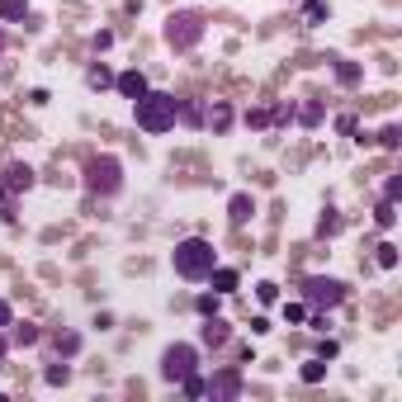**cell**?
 <instances>
[{
    "mask_svg": "<svg viewBox=\"0 0 402 402\" xmlns=\"http://www.w3.org/2000/svg\"><path fill=\"white\" fill-rule=\"evenodd\" d=\"M133 114H137V128L142 133H171L175 123H180V100L175 95H166V90H147L142 100H133Z\"/></svg>",
    "mask_w": 402,
    "mask_h": 402,
    "instance_id": "obj_1",
    "label": "cell"
},
{
    "mask_svg": "<svg viewBox=\"0 0 402 402\" xmlns=\"http://www.w3.org/2000/svg\"><path fill=\"white\" fill-rule=\"evenodd\" d=\"M171 265L180 279H209V270L218 265V251L209 237H185L175 241V251H171Z\"/></svg>",
    "mask_w": 402,
    "mask_h": 402,
    "instance_id": "obj_2",
    "label": "cell"
},
{
    "mask_svg": "<svg viewBox=\"0 0 402 402\" xmlns=\"http://www.w3.org/2000/svg\"><path fill=\"white\" fill-rule=\"evenodd\" d=\"M85 189L95 194V199H114L119 189H123V161L119 157H90L85 161Z\"/></svg>",
    "mask_w": 402,
    "mask_h": 402,
    "instance_id": "obj_3",
    "label": "cell"
},
{
    "mask_svg": "<svg viewBox=\"0 0 402 402\" xmlns=\"http://www.w3.org/2000/svg\"><path fill=\"white\" fill-rule=\"evenodd\" d=\"M166 43H171L175 53H194V48L204 43V15H194V10H171V15H166Z\"/></svg>",
    "mask_w": 402,
    "mask_h": 402,
    "instance_id": "obj_4",
    "label": "cell"
},
{
    "mask_svg": "<svg viewBox=\"0 0 402 402\" xmlns=\"http://www.w3.org/2000/svg\"><path fill=\"white\" fill-rule=\"evenodd\" d=\"M350 298V289L341 284V279H331V274H313V279H303V303L313 308V313H331V308H341Z\"/></svg>",
    "mask_w": 402,
    "mask_h": 402,
    "instance_id": "obj_5",
    "label": "cell"
},
{
    "mask_svg": "<svg viewBox=\"0 0 402 402\" xmlns=\"http://www.w3.org/2000/svg\"><path fill=\"white\" fill-rule=\"evenodd\" d=\"M194 369H199V350H194V346L175 341V346L161 350V378H166V383H180V378L194 374Z\"/></svg>",
    "mask_w": 402,
    "mask_h": 402,
    "instance_id": "obj_6",
    "label": "cell"
},
{
    "mask_svg": "<svg viewBox=\"0 0 402 402\" xmlns=\"http://www.w3.org/2000/svg\"><path fill=\"white\" fill-rule=\"evenodd\" d=\"M204 398H213V402L241 398V374H237V369H222V374H213V378H209V388H204Z\"/></svg>",
    "mask_w": 402,
    "mask_h": 402,
    "instance_id": "obj_7",
    "label": "cell"
},
{
    "mask_svg": "<svg viewBox=\"0 0 402 402\" xmlns=\"http://www.w3.org/2000/svg\"><path fill=\"white\" fill-rule=\"evenodd\" d=\"M199 341H204L209 350H222L227 341H232V326H227V322L213 313V317H204V326H199Z\"/></svg>",
    "mask_w": 402,
    "mask_h": 402,
    "instance_id": "obj_8",
    "label": "cell"
},
{
    "mask_svg": "<svg viewBox=\"0 0 402 402\" xmlns=\"http://www.w3.org/2000/svg\"><path fill=\"white\" fill-rule=\"evenodd\" d=\"M33 180H38V175H33V166L15 161V166H5V180H0V185L10 189V194H24V189H33Z\"/></svg>",
    "mask_w": 402,
    "mask_h": 402,
    "instance_id": "obj_9",
    "label": "cell"
},
{
    "mask_svg": "<svg viewBox=\"0 0 402 402\" xmlns=\"http://www.w3.org/2000/svg\"><path fill=\"white\" fill-rule=\"evenodd\" d=\"M5 336H10V346H15V350H28V346H38V341H43V331H38L33 322H10V326H5Z\"/></svg>",
    "mask_w": 402,
    "mask_h": 402,
    "instance_id": "obj_10",
    "label": "cell"
},
{
    "mask_svg": "<svg viewBox=\"0 0 402 402\" xmlns=\"http://www.w3.org/2000/svg\"><path fill=\"white\" fill-rule=\"evenodd\" d=\"M114 85H119V95H123V100H142V95L152 90L142 71H123V76H114Z\"/></svg>",
    "mask_w": 402,
    "mask_h": 402,
    "instance_id": "obj_11",
    "label": "cell"
},
{
    "mask_svg": "<svg viewBox=\"0 0 402 402\" xmlns=\"http://www.w3.org/2000/svg\"><path fill=\"white\" fill-rule=\"evenodd\" d=\"M209 284H213V294H232V289L241 284V274L232 265H213L209 270Z\"/></svg>",
    "mask_w": 402,
    "mask_h": 402,
    "instance_id": "obj_12",
    "label": "cell"
},
{
    "mask_svg": "<svg viewBox=\"0 0 402 402\" xmlns=\"http://www.w3.org/2000/svg\"><path fill=\"white\" fill-rule=\"evenodd\" d=\"M53 350H57V360H76L80 355V331H57Z\"/></svg>",
    "mask_w": 402,
    "mask_h": 402,
    "instance_id": "obj_13",
    "label": "cell"
},
{
    "mask_svg": "<svg viewBox=\"0 0 402 402\" xmlns=\"http://www.w3.org/2000/svg\"><path fill=\"white\" fill-rule=\"evenodd\" d=\"M204 123H209L213 133H227V128H232V109L227 105H209L204 109Z\"/></svg>",
    "mask_w": 402,
    "mask_h": 402,
    "instance_id": "obj_14",
    "label": "cell"
},
{
    "mask_svg": "<svg viewBox=\"0 0 402 402\" xmlns=\"http://www.w3.org/2000/svg\"><path fill=\"white\" fill-rule=\"evenodd\" d=\"M256 213V204H251V194H232V199H227V218H232V222H246V218Z\"/></svg>",
    "mask_w": 402,
    "mask_h": 402,
    "instance_id": "obj_15",
    "label": "cell"
},
{
    "mask_svg": "<svg viewBox=\"0 0 402 402\" xmlns=\"http://www.w3.org/2000/svg\"><path fill=\"white\" fill-rule=\"evenodd\" d=\"M0 19H5V24H24L28 19V0H0Z\"/></svg>",
    "mask_w": 402,
    "mask_h": 402,
    "instance_id": "obj_16",
    "label": "cell"
},
{
    "mask_svg": "<svg viewBox=\"0 0 402 402\" xmlns=\"http://www.w3.org/2000/svg\"><path fill=\"white\" fill-rule=\"evenodd\" d=\"M85 85H90V90H109V85H114V71H109L105 62H95V67L85 71Z\"/></svg>",
    "mask_w": 402,
    "mask_h": 402,
    "instance_id": "obj_17",
    "label": "cell"
},
{
    "mask_svg": "<svg viewBox=\"0 0 402 402\" xmlns=\"http://www.w3.org/2000/svg\"><path fill=\"white\" fill-rule=\"evenodd\" d=\"M298 378H303V383H322V378H326V360H322V355H313V360H303V369H298Z\"/></svg>",
    "mask_w": 402,
    "mask_h": 402,
    "instance_id": "obj_18",
    "label": "cell"
},
{
    "mask_svg": "<svg viewBox=\"0 0 402 402\" xmlns=\"http://www.w3.org/2000/svg\"><path fill=\"white\" fill-rule=\"evenodd\" d=\"M43 383H53V388H62V383H71V365H67V360H57V365H48V369H43Z\"/></svg>",
    "mask_w": 402,
    "mask_h": 402,
    "instance_id": "obj_19",
    "label": "cell"
},
{
    "mask_svg": "<svg viewBox=\"0 0 402 402\" xmlns=\"http://www.w3.org/2000/svg\"><path fill=\"white\" fill-rule=\"evenodd\" d=\"M218 308H222V294H199L194 298V313H199V317H213Z\"/></svg>",
    "mask_w": 402,
    "mask_h": 402,
    "instance_id": "obj_20",
    "label": "cell"
},
{
    "mask_svg": "<svg viewBox=\"0 0 402 402\" xmlns=\"http://www.w3.org/2000/svg\"><path fill=\"white\" fill-rule=\"evenodd\" d=\"M360 76H365V71H360L355 62H336V80H341V85H360Z\"/></svg>",
    "mask_w": 402,
    "mask_h": 402,
    "instance_id": "obj_21",
    "label": "cell"
},
{
    "mask_svg": "<svg viewBox=\"0 0 402 402\" xmlns=\"http://www.w3.org/2000/svg\"><path fill=\"white\" fill-rule=\"evenodd\" d=\"M204 388H209V383H204L199 374H185V378H180V393H185V398H204Z\"/></svg>",
    "mask_w": 402,
    "mask_h": 402,
    "instance_id": "obj_22",
    "label": "cell"
},
{
    "mask_svg": "<svg viewBox=\"0 0 402 402\" xmlns=\"http://www.w3.org/2000/svg\"><path fill=\"white\" fill-rule=\"evenodd\" d=\"M298 119H303L308 128H317V123H322V105H317V100H308V105L298 109Z\"/></svg>",
    "mask_w": 402,
    "mask_h": 402,
    "instance_id": "obj_23",
    "label": "cell"
},
{
    "mask_svg": "<svg viewBox=\"0 0 402 402\" xmlns=\"http://www.w3.org/2000/svg\"><path fill=\"white\" fill-rule=\"evenodd\" d=\"M374 222H378V227H393V222H398V209H393V204L383 199V204L374 209Z\"/></svg>",
    "mask_w": 402,
    "mask_h": 402,
    "instance_id": "obj_24",
    "label": "cell"
},
{
    "mask_svg": "<svg viewBox=\"0 0 402 402\" xmlns=\"http://www.w3.org/2000/svg\"><path fill=\"white\" fill-rule=\"evenodd\" d=\"M378 265H383V270H398V246H393V241H383V246H378Z\"/></svg>",
    "mask_w": 402,
    "mask_h": 402,
    "instance_id": "obj_25",
    "label": "cell"
},
{
    "mask_svg": "<svg viewBox=\"0 0 402 402\" xmlns=\"http://www.w3.org/2000/svg\"><path fill=\"white\" fill-rule=\"evenodd\" d=\"M317 232H322V237H331V232H341V213H336V209H326V218H322V222H317Z\"/></svg>",
    "mask_w": 402,
    "mask_h": 402,
    "instance_id": "obj_26",
    "label": "cell"
},
{
    "mask_svg": "<svg viewBox=\"0 0 402 402\" xmlns=\"http://www.w3.org/2000/svg\"><path fill=\"white\" fill-rule=\"evenodd\" d=\"M303 15H308V24H322V19H326V0H308Z\"/></svg>",
    "mask_w": 402,
    "mask_h": 402,
    "instance_id": "obj_27",
    "label": "cell"
},
{
    "mask_svg": "<svg viewBox=\"0 0 402 402\" xmlns=\"http://www.w3.org/2000/svg\"><path fill=\"white\" fill-rule=\"evenodd\" d=\"M270 123V109H246V128H265Z\"/></svg>",
    "mask_w": 402,
    "mask_h": 402,
    "instance_id": "obj_28",
    "label": "cell"
},
{
    "mask_svg": "<svg viewBox=\"0 0 402 402\" xmlns=\"http://www.w3.org/2000/svg\"><path fill=\"white\" fill-rule=\"evenodd\" d=\"M308 317V303H284V322H303Z\"/></svg>",
    "mask_w": 402,
    "mask_h": 402,
    "instance_id": "obj_29",
    "label": "cell"
},
{
    "mask_svg": "<svg viewBox=\"0 0 402 402\" xmlns=\"http://www.w3.org/2000/svg\"><path fill=\"white\" fill-rule=\"evenodd\" d=\"M256 294H261V303H279V284H256Z\"/></svg>",
    "mask_w": 402,
    "mask_h": 402,
    "instance_id": "obj_30",
    "label": "cell"
},
{
    "mask_svg": "<svg viewBox=\"0 0 402 402\" xmlns=\"http://www.w3.org/2000/svg\"><path fill=\"white\" fill-rule=\"evenodd\" d=\"M378 142H383V147H388V152H398V128H393V123H388V128H383V133H378Z\"/></svg>",
    "mask_w": 402,
    "mask_h": 402,
    "instance_id": "obj_31",
    "label": "cell"
},
{
    "mask_svg": "<svg viewBox=\"0 0 402 402\" xmlns=\"http://www.w3.org/2000/svg\"><path fill=\"white\" fill-rule=\"evenodd\" d=\"M180 119H185V123H204V109L199 105H180Z\"/></svg>",
    "mask_w": 402,
    "mask_h": 402,
    "instance_id": "obj_32",
    "label": "cell"
},
{
    "mask_svg": "<svg viewBox=\"0 0 402 402\" xmlns=\"http://www.w3.org/2000/svg\"><path fill=\"white\" fill-rule=\"evenodd\" d=\"M383 199H388V204H398V199H402V180H398V175L383 185Z\"/></svg>",
    "mask_w": 402,
    "mask_h": 402,
    "instance_id": "obj_33",
    "label": "cell"
},
{
    "mask_svg": "<svg viewBox=\"0 0 402 402\" xmlns=\"http://www.w3.org/2000/svg\"><path fill=\"white\" fill-rule=\"evenodd\" d=\"M105 48H114V33H109V28H100V33H95V53H105Z\"/></svg>",
    "mask_w": 402,
    "mask_h": 402,
    "instance_id": "obj_34",
    "label": "cell"
},
{
    "mask_svg": "<svg viewBox=\"0 0 402 402\" xmlns=\"http://www.w3.org/2000/svg\"><path fill=\"white\" fill-rule=\"evenodd\" d=\"M10 322H15V308H10V303L0 298V326H10Z\"/></svg>",
    "mask_w": 402,
    "mask_h": 402,
    "instance_id": "obj_35",
    "label": "cell"
},
{
    "mask_svg": "<svg viewBox=\"0 0 402 402\" xmlns=\"http://www.w3.org/2000/svg\"><path fill=\"white\" fill-rule=\"evenodd\" d=\"M10 355V336H5V326H0V360Z\"/></svg>",
    "mask_w": 402,
    "mask_h": 402,
    "instance_id": "obj_36",
    "label": "cell"
},
{
    "mask_svg": "<svg viewBox=\"0 0 402 402\" xmlns=\"http://www.w3.org/2000/svg\"><path fill=\"white\" fill-rule=\"evenodd\" d=\"M0 48H5V38H0Z\"/></svg>",
    "mask_w": 402,
    "mask_h": 402,
    "instance_id": "obj_37",
    "label": "cell"
}]
</instances>
